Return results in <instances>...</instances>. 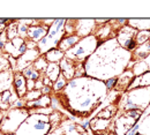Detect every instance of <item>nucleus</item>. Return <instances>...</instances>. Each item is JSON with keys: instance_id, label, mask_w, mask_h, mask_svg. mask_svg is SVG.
<instances>
[{"instance_id": "nucleus-12", "label": "nucleus", "mask_w": 150, "mask_h": 135, "mask_svg": "<svg viewBox=\"0 0 150 135\" xmlns=\"http://www.w3.org/2000/svg\"><path fill=\"white\" fill-rule=\"evenodd\" d=\"M134 77H135V75L133 74L132 71H126V72H124L120 76L118 77V82H117L115 89H117L118 91H120V90H127V88L129 87V84L132 83V81H133Z\"/></svg>"}, {"instance_id": "nucleus-6", "label": "nucleus", "mask_w": 150, "mask_h": 135, "mask_svg": "<svg viewBox=\"0 0 150 135\" xmlns=\"http://www.w3.org/2000/svg\"><path fill=\"white\" fill-rule=\"evenodd\" d=\"M25 43V39L21 38V37H16V38L8 40L4 47V52L8 56H12L14 58L19 59L20 58V49L21 46Z\"/></svg>"}, {"instance_id": "nucleus-30", "label": "nucleus", "mask_w": 150, "mask_h": 135, "mask_svg": "<svg viewBox=\"0 0 150 135\" xmlns=\"http://www.w3.org/2000/svg\"><path fill=\"white\" fill-rule=\"evenodd\" d=\"M11 106H12L13 109H25V106H27V102H25L23 98H19V99L15 100Z\"/></svg>"}, {"instance_id": "nucleus-15", "label": "nucleus", "mask_w": 150, "mask_h": 135, "mask_svg": "<svg viewBox=\"0 0 150 135\" xmlns=\"http://www.w3.org/2000/svg\"><path fill=\"white\" fill-rule=\"evenodd\" d=\"M45 59L47 60V62H54V64H59L62 59L65 58V52H62L61 50H59L58 47L50 50L49 52H46L44 54Z\"/></svg>"}, {"instance_id": "nucleus-20", "label": "nucleus", "mask_w": 150, "mask_h": 135, "mask_svg": "<svg viewBox=\"0 0 150 135\" xmlns=\"http://www.w3.org/2000/svg\"><path fill=\"white\" fill-rule=\"evenodd\" d=\"M6 35L8 40L19 37L18 34V20H12L9 24H7V29H6Z\"/></svg>"}, {"instance_id": "nucleus-5", "label": "nucleus", "mask_w": 150, "mask_h": 135, "mask_svg": "<svg viewBox=\"0 0 150 135\" xmlns=\"http://www.w3.org/2000/svg\"><path fill=\"white\" fill-rule=\"evenodd\" d=\"M95 25H96L95 20H76L75 35H77L80 38L90 36L96 28Z\"/></svg>"}, {"instance_id": "nucleus-23", "label": "nucleus", "mask_w": 150, "mask_h": 135, "mask_svg": "<svg viewBox=\"0 0 150 135\" xmlns=\"http://www.w3.org/2000/svg\"><path fill=\"white\" fill-rule=\"evenodd\" d=\"M67 83H68V81H67V78L64 76L62 74H60L59 77L57 78V81L53 83V86H52V89L58 93V91H61L62 89H65L66 88V86H67Z\"/></svg>"}, {"instance_id": "nucleus-19", "label": "nucleus", "mask_w": 150, "mask_h": 135, "mask_svg": "<svg viewBox=\"0 0 150 135\" xmlns=\"http://www.w3.org/2000/svg\"><path fill=\"white\" fill-rule=\"evenodd\" d=\"M148 71H149V67H148V65L146 64L144 60H140V61L135 62L133 65V68H132V72L135 76H140V75L144 74Z\"/></svg>"}, {"instance_id": "nucleus-29", "label": "nucleus", "mask_w": 150, "mask_h": 135, "mask_svg": "<svg viewBox=\"0 0 150 135\" xmlns=\"http://www.w3.org/2000/svg\"><path fill=\"white\" fill-rule=\"evenodd\" d=\"M117 82H118V77H111V78H108L104 83H105L106 89L108 90H111V89L117 87Z\"/></svg>"}, {"instance_id": "nucleus-36", "label": "nucleus", "mask_w": 150, "mask_h": 135, "mask_svg": "<svg viewBox=\"0 0 150 135\" xmlns=\"http://www.w3.org/2000/svg\"><path fill=\"white\" fill-rule=\"evenodd\" d=\"M77 135H88V133H87V132L84 131V132H82V133H79Z\"/></svg>"}, {"instance_id": "nucleus-2", "label": "nucleus", "mask_w": 150, "mask_h": 135, "mask_svg": "<svg viewBox=\"0 0 150 135\" xmlns=\"http://www.w3.org/2000/svg\"><path fill=\"white\" fill-rule=\"evenodd\" d=\"M98 45H99V40L97 39L95 35L87 36L84 38L80 39V42L74 47H72L71 50L65 52V57L73 60L75 62L84 64V61L96 51Z\"/></svg>"}, {"instance_id": "nucleus-25", "label": "nucleus", "mask_w": 150, "mask_h": 135, "mask_svg": "<svg viewBox=\"0 0 150 135\" xmlns=\"http://www.w3.org/2000/svg\"><path fill=\"white\" fill-rule=\"evenodd\" d=\"M8 71H12L9 61H8V54H6V53L0 54V73L8 72Z\"/></svg>"}, {"instance_id": "nucleus-13", "label": "nucleus", "mask_w": 150, "mask_h": 135, "mask_svg": "<svg viewBox=\"0 0 150 135\" xmlns=\"http://www.w3.org/2000/svg\"><path fill=\"white\" fill-rule=\"evenodd\" d=\"M150 56V42H147L142 45L136 46L132 52V60H144Z\"/></svg>"}, {"instance_id": "nucleus-34", "label": "nucleus", "mask_w": 150, "mask_h": 135, "mask_svg": "<svg viewBox=\"0 0 150 135\" xmlns=\"http://www.w3.org/2000/svg\"><path fill=\"white\" fill-rule=\"evenodd\" d=\"M89 126H90V120H89V119H87L86 121H83V122L81 124V127H82L84 131H86L87 128H89Z\"/></svg>"}, {"instance_id": "nucleus-16", "label": "nucleus", "mask_w": 150, "mask_h": 135, "mask_svg": "<svg viewBox=\"0 0 150 135\" xmlns=\"http://www.w3.org/2000/svg\"><path fill=\"white\" fill-rule=\"evenodd\" d=\"M110 125V120L109 119H102V118H94L93 120H90V128L94 132H100V131H105L108 129Z\"/></svg>"}, {"instance_id": "nucleus-4", "label": "nucleus", "mask_w": 150, "mask_h": 135, "mask_svg": "<svg viewBox=\"0 0 150 135\" xmlns=\"http://www.w3.org/2000/svg\"><path fill=\"white\" fill-rule=\"evenodd\" d=\"M136 34H137L136 29H134L133 27L126 24V25H121L120 27V29L117 33L115 38H117L119 45L121 47H124L125 50H127L129 52H133L137 46V44L135 42Z\"/></svg>"}, {"instance_id": "nucleus-40", "label": "nucleus", "mask_w": 150, "mask_h": 135, "mask_svg": "<svg viewBox=\"0 0 150 135\" xmlns=\"http://www.w3.org/2000/svg\"><path fill=\"white\" fill-rule=\"evenodd\" d=\"M98 135H103V134H98Z\"/></svg>"}, {"instance_id": "nucleus-24", "label": "nucleus", "mask_w": 150, "mask_h": 135, "mask_svg": "<svg viewBox=\"0 0 150 135\" xmlns=\"http://www.w3.org/2000/svg\"><path fill=\"white\" fill-rule=\"evenodd\" d=\"M150 39V31H137L136 36H135V42L139 45H142L147 42H149Z\"/></svg>"}, {"instance_id": "nucleus-22", "label": "nucleus", "mask_w": 150, "mask_h": 135, "mask_svg": "<svg viewBox=\"0 0 150 135\" xmlns=\"http://www.w3.org/2000/svg\"><path fill=\"white\" fill-rule=\"evenodd\" d=\"M47 65H49V62H47V60L45 59L44 56H40L39 58L33 64V67L39 72L40 74H43V73H45V71H46V68H47Z\"/></svg>"}, {"instance_id": "nucleus-7", "label": "nucleus", "mask_w": 150, "mask_h": 135, "mask_svg": "<svg viewBox=\"0 0 150 135\" xmlns=\"http://www.w3.org/2000/svg\"><path fill=\"white\" fill-rule=\"evenodd\" d=\"M49 29L50 28L43 25L42 23L36 24V25H31V27H29L27 39L33 40L35 43H38V42H40L42 39L46 36V34L49 33Z\"/></svg>"}, {"instance_id": "nucleus-32", "label": "nucleus", "mask_w": 150, "mask_h": 135, "mask_svg": "<svg viewBox=\"0 0 150 135\" xmlns=\"http://www.w3.org/2000/svg\"><path fill=\"white\" fill-rule=\"evenodd\" d=\"M42 81H43V84H44V86H50V87H52V86H53V82H52L49 77L46 76L45 74H44V75H42Z\"/></svg>"}, {"instance_id": "nucleus-18", "label": "nucleus", "mask_w": 150, "mask_h": 135, "mask_svg": "<svg viewBox=\"0 0 150 135\" xmlns=\"http://www.w3.org/2000/svg\"><path fill=\"white\" fill-rule=\"evenodd\" d=\"M128 23L137 31H150V20H128Z\"/></svg>"}, {"instance_id": "nucleus-39", "label": "nucleus", "mask_w": 150, "mask_h": 135, "mask_svg": "<svg viewBox=\"0 0 150 135\" xmlns=\"http://www.w3.org/2000/svg\"><path fill=\"white\" fill-rule=\"evenodd\" d=\"M0 54H1V50H0Z\"/></svg>"}, {"instance_id": "nucleus-28", "label": "nucleus", "mask_w": 150, "mask_h": 135, "mask_svg": "<svg viewBox=\"0 0 150 135\" xmlns=\"http://www.w3.org/2000/svg\"><path fill=\"white\" fill-rule=\"evenodd\" d=\"M111 109H112V106L106 107L105 110L100 111V112L97 115V118H102V119H109V120H110V118L114 115V111H111Z\"/></svg>"}, {"instance_id": "nucleus-21", "label": "nucleus", "mask_w": 150, "mask_h": 135, "mask_svg": "<svg viewBox=\"0 0 150 135\" xmlns=\"http://www.w3.org/2000/svg\"><path fill=\"white\" fill-rule=\"evenodd\" d=\"M22 74L27 80H33V81H37L38 78H40V76L43 75L33 67V65L27 67L24 71H22Z\"/></svg>"}, {"instance_id": "nucleus-35", "label": "nucleus", "mask_w": 150, "mask_h": 135, "mask_svg": "<svg viewBox=\"0 0 150 135\" xmlns=\"http://www.w3.org/2000/svg\"><path fill=\"white\" fill-rule=\"evenodd\" d=\"M7 29V24H4V23H0V35H2Z\"/></svg>"}, {"instance_id": "nucleus-14", "label": "nucleus", "mask_w": 150, "mask_h": 135, "mask_svg": "<svg viewBox=\"0 0 150 135\" xmlns=\"http://www.w3.org/2000/svg\"><path fill=\"white\" fill-rule=\"evenodd\" d=\"M95 36L97 37V39L100 42H105L108 39L112 38V27L109 24H103V25H98L97 31L95 33Z\"/></svg>"}, {"instance_id": "nucleus-17", "label": "nucleus", "mask_w": 150, "mask_h": 135, "mask_svg": "<svg viewBox=\"0 0 150 135\" xmlns=\"http://www.w3.org/2000/svg\"><path fill=\"white\" fill-rule=\"evenodd\" d=\"M61 74V69L59 64H54V62H49L47 68L45 71V75L49 77L53 83L57 81V78L59 77V75Z\"/></svg>"}, {"instance_id": "nucleus-33", "label": "nucleus", "mask_w": 150, "mask_h": 135, "mask_svg": "<svg viewBox=\"0 0 150 135\" xmlns=\"http://www.w3.org/2000/svg\"><path fill=\"white\" fill-rule=\"evenodd\" d=\"M40 91H42L43 95H50V94L52 93V87H50V86H44Z\"/></svg>"}, {"instance_id": "nucleus-10", "label": "nucleus", "mask_w": 150, "mask_h": 135, "mask_svg": "<svg viewBox=\"0 0 150 135\" xmlns=\"http://www.w3.org/2000/svg\"><path fill=\"white\" fill-rule=\"evenodd\" d=\"M13 82H14L13 71L0 73V95L6 90L12 89L13 88Z\"/></svg>"}, {"instance_id": "nucleus-8", "label": "nucleus", "mask_w": 150, "mask_h": 135, "mask_svg": "<svg viewBox=\"0 0 150 135\" xmlns=\"http://www.w3.org/2000/svg\"><path fill=\"white\" fill-rule=\"evenodd\" d=\"M59 66H60V69H61V74L67 78V81H71V80L74 78L77 62L65 57L59 62Z\"/></svg>"}, {"instance_id": "nucleus-37", "label": "nucleus", "mask_w": 150, "mask_h": 135, "mask_svg": "<svg viewBox=\"0 0 150 135\" xmlns=\"http://www.w3.org/2000/svg\"><path fill=\"white\" fill-rule=\"evenodd\" d=\"M108 135H117V134H115V133H113V132H111V133H109Z\"/></svg>"}, {"instance_id": "nucleus-38", "label": "nucleus", "mask_w": 150, "mask_h": 135, "mask_svg": "<svg viewBox=\"0 0 150 135\" xmlns=\"http://www.w3.org/2000/svg\"><path fill=\"white\" fill-rule=\"evenodd\" d=\"M136 135H141V134H137V133H136Z\"/></svg>"}, {"instance_id": "nucleus-27", "label": "nucleus", "mask_w": 150, "mask_h": 135, "mask_svg": "<svg viewBox=\"0 0 150 135\" xmlns=\"http://www.w3.org/2000/svg\"><path fill=\"white\" fill-rule=\"evenodd\" d=\"M28 30H29V27L27 24H24L23 22H21V20H18V34H19V37L27 39Z\"/></svg>"}, {"instance_id": "nucleus-31", "label": "nucleus", "mask_w": 150, "mask_h": 135, "mask_svg": "<svg viewBox=\"0 0 150 135\" xmlns=\"http://www.w3.org/2000/svg\"><path fill=\"white\" fill-rule=\"evenodd\" d=\"M35 86H36V81H33V80H27V89H28V91L35 90Z\"/></svg>"}, {"instance_id": "nucleus-9", "label": "nucleus", "mask_w": 150, "mask_h": 135, "mask_svg": "<svg viewBox=\"0 0 150 135\" xmlns=\"http://www.w3.org/2000/svg\"><path fill=\"white\" fill-rule=\"evenodd\" d=\"M13 73H14L13 88H14L16 95L20 98H23V97L27 95V93H28V89H27V78L23 76L22 73H19V72H13Z\"/></svg>"}, {"instance_id": "nucleus-11", "label": "nucleus", "mask_w": 150, "mask_h": 135, "mask_svg": "<svg viewBox=\"0 0 150 135\" xmlns=\"http://www.w3.org/2000/svg\"><path fill=\"white\" fill-rule=\"evenodd\" d=\"M80 37L77 35H69V36H64V38L60 40V43L58 44V49L61 50L62 52H67L68 50H71L72 47H74L75 45L80 42Z\"/></svg>"}, {"instance_id": "nucleus-1", "label": "nucleus", "mask_w": 150, "mask_h": 135, "mask_svg": "<svg viewBox=\"0 0 150 135\" xmlns=\"http://www.w3.org/2000/svg\"><path fill=\"white\" fill-rule=\"evenodd\" d=\"M52 128L50 117L42 113H30L21 124L16 135H47Z\"/></svg>"}, {"instance_id": "nucleus-3", "label": "nucleus", "mask_w": 150, "mask_h": 135, "mask_svg": "<svg viewBox=\"0 0 150 135\" xmlns=\"http://www.w3.org/2000/svg\"><path fill=\"white\" fill-rule=\"evenodd\" d=\"M28 109H12L4 112L2 120L0 122V132L4 134L16 133L21 124L29 117Z\"/></svg>"}, {"instance_id": "nucleus-26", "label": "nucleus", "mask_w": 150, "mask_h": 135, "mask_svg": "<svg viewBox=\"0 0 150 135\" xmlns=\"http://www.w3.org/2000/svg\"><path fill=\"white\" fill-rule=\"evenodd\" d=\"M42 96H43L42 91H40V90H37V89H35V90L28 91L27 95L23 97V99H24L25 102H34V100H37L38 98Z\"/></svg>"}]
</instances>
